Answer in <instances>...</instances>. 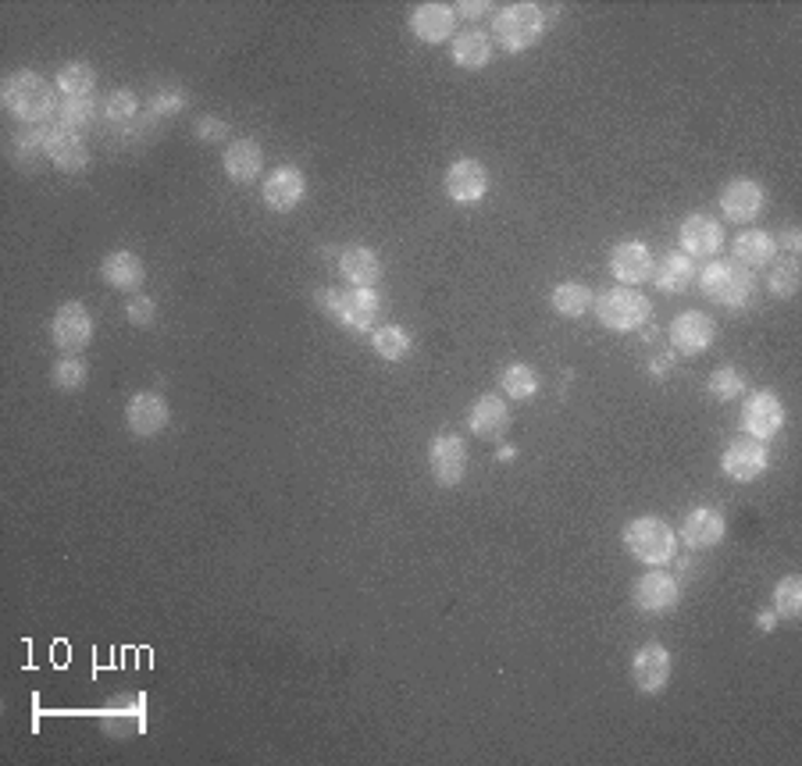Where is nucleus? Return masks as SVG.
Instances as JSON below:
<instances>
[{
	"instance_id": "7c9ffc66",
	"label": "nucleus",
	"mask_w": 802,
	"mask_h": 766,
	"mask_svg": "<svg viewBox=\"0 0 802 766\" xmlns=\"http://www.w3.org/2000/svg\"><path fill=\"white\" fill-rule=\"evenodd\" d=\"M549 303L560 318H581L595 303V297H592V289L581 282H560L549 292Z\"/></svg>"
},
{
	"instance_id": "f8f14e48",
	"label": "nucleus",
	"mask_w": 802,
	"mask_h": 766,
	"mask_svg": "<svg viewBox=\"0 0 802 766\" xmlns=\"http://www.w3.org/2000/svg\"><path fill=\"white\" fill-rule=\"evenodd\" d=\"M781 424H784V403L778 400L775 392H753L749 400H746V410H742V432H746L749 438H775L781 432Z\"/></svg>"
},
{
	"instance_id": "f704fd0d",
	"label": "nucleus",
	"mask_w": 802,
	"mask_h": 766,
	"mask_svg": "<svg viewBox=\"0 0 802 766\" xmlns=\"http://www.w3.org/2000/svg\"><path fill=\"white\" fill-rule=\"evenodd\" d=\"M86 364L76 360V357H62L54 364V371H51V381H54V389H62V392H79L86 386Z\"/></svg>"
},
{
	"instance_id": "37998d69",
	"label": "nucleus",
	"mask_w": 802,
	"mask_h": 766,
	"mask_svg": "<svg viewBox=\"0 0 802 766\" xmlns=\"http://www.w3.org/2000/svg\"><path fill=\"white\" fill-rule=\"evenodd\" d=\"M182 104H186L182 93H160V97H157V104H154V111L165 114V111H179Z\"/></svg>"
},
{
	"instance_id": "0eeeda50",
	"label": "nucleus",
	"mask_w": 802,
	"mask_h": 766,
	"mask_svg": "<svg viewBox=\"0 0 802 766\" xmlns=\"http://www.w3.org/2000/svg\"><path fill=\"white\" fill-rule=\"evenodd\" d=\"M51 338L65 357H76L86 346L93 343V314L86 311V303L68 300L57 307V314L51 321Z\"/></svg>"
},
{
	"instance_id": "6ab92c4d",
	"label": "nucleus",
	"mask_w": 802,
	"mask_h": 766,
	"mask_svg": "<svg viewBox=\"0 0 802 766\" xmlns=\"http://www.w3.org/2000/svg\"><path fill=\"white\" fill-rule=\"evenodd\" d=\"M406 25H411V33L421 40V43H446L449 36H454V29H457V11L449 8V4H417L411 11V19H406Z\"/></svg>"
},
{
	"instance_id": "2f4dec72",
	"label": "nucleus",
	"mask_w": 802,
	"mask_h": 766,
	"mask_svg": "<svg viewBox=\"0 0 802 766\" xmlns=\"http://www.w3.org/2000/svg\"><path fill=\"white\" fill-rule=\"evenodd\" d=\"M371 346H375V353L382 360H406L411 357V335H406V329H400V325H386V329H378L375 332V338H371Z\"/></svg>"
},
{
	"instance_id": "c03bdc74",
	"label": "nucleus",
	"mask_w": 802,
	"mask_h": 766,
	"mask_svg": "<svg viewBox=\"0 0 802 766\" xmlns=\"http://www.w3.org/2000/svg\"><path fill=\"white\" fill-rule=\"evenodd\" d=\"M649 375H660V378H664V375H670V357L653 360V364H649Z\"/></svg>"
},
{
	"instance_id": "9b49d317",
	"label": "nucleus",
	"mask_w": 802,
	"mask_h": 766,
	"mask_svg": "<svg viewBox=\"0 0 802 766\" xmlns=\"http://www.w3.org/2000/svg\"><path fill=\"white\" fill-rule=\"evenodd\" d=\"M770 464V456H767V446L760 438H735L732 446H727L721 453V470H724V478H732V481H756L767 470Z\"/></svg>"
},
{
	"instance_id": "cd10ccee",
	"label": "nucleus",
	"mask_w": 802,
	"mask_h": 766,
	"mask_svg": "<svg viewBox=\"0 0 802 766\" xmlns=\"http://www.w3.org/2000/svg\"><path fill=\"white\" fill-rule=\"evenodd\" d=\"M653 278H656V286H660V292H667V297H678V292H684L692 286L695 264H692V257H684L681 249H675V254H667L660 260V271H653Z\"/></svg>"
},
{
	"instance_id": "4c0bfd02",
	"label": "nucleus",
	"mask_w": 802,
	"mask_h": 766,
	"mask_svg": "<svg viewBox=\"0 0 802 766\" xmlns=\"http://www.w3.org/2000/svg\"><path fill=\"white\" fill-rule=\"evenodd\" d=\"M136 93H129V90H119V93H111L108 97V104H104V114L111 118V122H129V118L136 114Z\"/></svg>"
},
{
	"instance_id": "4468645a",
	"label": "nucleus",
	"mask_w": 802,
	"mask_h": 766,
	"mask_svg": "<svg viewBox=\"0 0 802 766\" xmlns=\"http://www.w3.org/2000/svg\"><path fill=\"white\" fill-rule=\"evenodd\" d=\"M168 418H171V407L160 392H136L133 400L125 407V424L129 432L140 435V438H154L168 429Z\"/></svg>"
},
{
	"instance_id": "c756f323",
	"label": "nucleus",
	"mask_w": 802,
	"mask_h": 766,
	"mask_svg": "<svg viewBox=\"0 0 802 766\" xmlns=\"http://www.w3.org/2000/svg\"><path fill=\"white\" fill-rule=\"evenodd\" d=\"M449 54H454V62L460 68L478 71V68H486L492 62V40H489V33H478V29H471V33H460L454 40Z\"/></svg>"
},
{
	"instance_id": "473e14b6",
	"label": "nucleus",
	"mask_w": 802,
	"mask_h": 766,
	"mask_svg": "<svg viewBox=\"0 0 802 766\" xmlns=\"http://www.w3.org/2000/svg\"><path fill=\"white\" fill-rule=\"evenodd\" d=\"M500 386L503 392L510 396V400H532V396L538 392V375H535V367L528 364H510L503 378H500Z\"/></svg>"
},
{
	"instance_id": "dca6fc26",
	"label": "nucleus",
	"mask_w": 802,
	"mask_h": 766,
	"mask_svg": "<svg viewBox=\"0 0 802 766\" xmlns=\"http://www.w3.org/2000/svg\"><path fill=\"white\" fill-rule=\"evenodd\" d=\"M303 193H308V179H303V171L293 168V165L275 168L268 179H265V186H260L265 208L275 211V214H289L293 208H300Z\"/></svg>"
},
{
	"instance_id": "39448f33",
	"label": "nucleus",
	"mask_w": 802,
	"mask_h": 766,
	"mask_svg": "<svg viewBox=\"0 0 802 766\" xmlns=\"http://www.w3.org/2000/svg\"><path fill=\"white\" fill-rule=\"evenodd\" d=\"M624 549L646 567H667L675 559L678 539L660 518H635L624 524Z\"/></svg>"
},
{
	"instance_id": "a211bd4d",
	"label": "nucleus",
	"mask_w": 802,
	"mask_h": 766,
	"mask_svg": "<svg viewBox=\"0 0 802 766\" xmlns=\"http://www.w3.org/2000/svg\"><path fill=\"white\" fill-rule=\"evenodd\" d=\"M713 338H717V329H713V318L703 314V311H684L670 321V343H675L678 353H703L713 346Z\"/></svg>"
},
{
	"instance_id": "6e6552de",
	"label": "nucleus",
	"mask_w": 802,
	"mask_h": 766,
	"mask_svg": "<svg viewBox=\"0 0 802 766\" xmlns=\"http://www.w3.org/2000/svg\"><path fill=\"white\" fill-rule=\"evenodd\" d=\"M678 599H681L678 578H675V574H667L664 567H653L649 574H642V578L632 585V602H635V610L649 613V617L675 610V607H678Z\"/></svg>"
},
{
	"instance_id": "ddd939ff",
	"label": "nucleus",
	"mask_w": 802,
	"mask_h": 766,
	"mask_svg": "<svg viewBox=\"0 0 802 766\" xmlns=\"http://www.w3.org/2000/svg\"><path fill=\"white\" fill-rule=\"evenodd\" d=\"M653 271H656V260H653L646 243L624 240V243H617L614 249H610V275H614L621 286L635 289L642 282H649Z\"/></svg>"
},
{
	"instance_id": "7ed1b4c3",
	"label": "nucleus",
	"mask_w": 802,
	"mask_h": 766,
	"mask_svg": "<svg viewBox=\"0 0 802 766\" xmlns=\"http://www.w3.org/2000/svg\"><path fill=\"white\" fill-rule=\"evenodd\" d=\"M546 33V11L538 4H510L492 19V43H500L503 51L521 54L535 47Z\"/></svg>"
},
{
	"instance_id": "f3484780",
	"label": "nucleus",
	"mask_w": 802,
	"mask_h": 766,
	"mask_svg": "<svg viewBox=\"0 0 802 766\" xmlns=\"http://www.w3.org/2000/svg\"><path fill=\"white\" fill-rule=\"evenodd\" d=\"M632 681L638 691L646 696H660L670 681V653L660 642H646L642 650L632 656Z\"/></svg>"
},
{
	"instance_id": "a19ab883",
	"label": "nucleus",
	"mask_w": 802,
	"mask_h": 766,
	"mask_svg": "<svg viewBox=\"0 0 802 766\" xmlns=\"http://www.w3.org/2000/svg\"><path fill=\"white\" fill-rule=\"evenodd\" d=\"M197 136L200 140H225V122H222V118H200Z\"/></svg>"
},
{
	"instance_id": "2eb2a0df",
	"label": "nucleus",
	"mask_w": 802,
	"mask_h": 766,
	"mask_svg": "<svg viewBox=\"0 0 802 766\" xmlns=\"http://www.w3.org/2000/svg\"><path fill=\"white\" fill-rule=\"evenodd\" d=\"M678 243H681L684 257L710 260V257H717L724 249V229L713 218H706V214H689L681 221V229H678Z\"/></svg>"
},
{
	"instance_id": "bb28decb",
	"label": "nucleus",
	"mask_w": 802,
	"mask_h": 766,
	"mask_svg": "<svg viewBox=\"0 0 802 766\" xmlns=\"http://www.w3.org/2000/svg\"><path fill=\"white\" fill-rule=\"evenodd\" d=\"M100 275H104V282L111 289L133 292V289H140L147 268H143V260L133 254V249H111V254L104 257V264H100Z\"/></svg>"
},
{
	"instance_id": "393cba45",
	"label": "nucleus",
	"mask_w": 802,
	"mask_h": 766,
	"mask_svg": "<svg viewBox=\"0 0 802 766\" xmlns=\"http://www.w3.org/2000/svg\"><path fill=\"white\" fill-rule=\"evenodd\" d=\"M339 271L354 289H375V282L382 278V257L371 246H349L339 257Z\"/></svg>"
},
{
	"instance_id": "a878e982",
	"label": "nucleus",
	"mask_w": 802,
	"mask_h": 766,
	"mask_svg": "<svg viewBox=\"0 0 802 766\" xmlns=\"http://www.w3.org/2000/svg\"><path fill=\"white\" fill-rule=\"evenodd\" d=\"M775 254H778V240L775 235H767L760 229H753V232H742L738 240L732 243V260L742 264V268H770L775 264Z\"/></svg>"
},
{
	"instance_id": "49530a36",
	"label": "nucleus",
	"mask_w": 802,
	"mask_h": 766,
	"mask_svg": "<svg viewBox=\"0 0 802 766\" xmlns=\"http://www.w3.org/2000/svg\"><path fill=\"white\" fill-rule=\"evenodd\" d=\"M784 246H789L792 254H795V249L802 246V240H799V229H789V232H784Z\"/></svg>"
},
{
	"instance_id": "72a5a7b5",
	"label": "nucleus",
	"mask_w": 802,
	"mask_h": 766,
	"mask_svg": "<svg viewBox=\"0 0 802 766\" xmlns=\"http://www.w3.org/2000/svg\"><path fill=\"white\" fill-rule=\"evenodd\" d=\"M775 610L784 617V621H795L802 613V578L799 574H784L775 588Z\"/></svg>"
},
{
	"instance_id": "423d86ee",
	"label": "nucleus",
	"mask_w": 802,
	"mask_h": 766,
	"mask_svg": "<svg viewBox=\"0 0 802 766\" xmlns=\"http://www.w3.org/2000/svg\"><path fill=\"white\" fill-rule=\"evenodd\" d=\"M595 314H600V325L610 329V332H635L649 321L653 307L638 289L614 286L595 300Z\"/></svg>"
},
{
	"instance_id": "412c9836",
	"label": "nucleus",
	"mask_w": 802,
	"mask_h": 766,
	"mask_svg": "<svg viewBox=\"0 0 802 766\" xmlns=\"http://www.w3.org/2000/svg\"><path fill=\"white\" fill-rule=\"evenodd\" d=\"M222 168L232 182H257L260 179V168H265V151H260L257 140H232L222 154Z\"/></svg>"
},
{
	"instance_id": "1a4fd4ad",
	"label": "nucleus",
	"mask_w": 802,
	"mask_h": 766,
	"mask_svg": "<svg viewBox=\"0 0 802 766\" xmlns=\"http://www.w3.org/2000/svg\"><path fill=\"white\" fill-rule=\"evenodd\" d=\"M443 186H446V197L449 200L460 203V208H468V203L486 200V193H489V171H486V165H481V160L460 157V160H454V165L446 168Z\"/></svg>"
},
{
	"instance_id": "58836bf2",
	"label": "nucleus",
	"mask_w": 802,
	"mask_h": 766,
	"mask_svg": "<svg viewBox=\"0 0 802 766\" xmlns=\"http://www.w3.org/2000/svg\"><path fill=\"white\" fill-rule=\"evenodd\" d=\"M125 318L133 321L136 329H151L157 318V303L151 297H133L125 303Z\"/></svg>"
},
{
	"instance_id": "c9c22d12",
	"label": "nucleus",
	"mask_w": 802,
	"mask_h": 766,
	"mask_svg": "<svg viewBox=\"0 0 802 766\" xmlns=\"http://www.w3.org/2000/svg\"><path fill=\"white\" fill-rule=\"evenodd\" d=\"M770 292H775L778 300H792L799 292V264H795V257L775 260V271H770Z\"/></svg>"
},
{
	"instance_id": "9d476101",
	"label": "nucleus",
	"mask_w": 802,
	"mask_h": 766,
	"mask_svg": "<svg viewBox=\"0 0 802 766\" xmlns=\"http://www.w3.org/2000/svg\"><path fill=\"white\" fill-rule=\"evenodd\" d=\"M428 470L443 489H454L468 475V446L460 442V435H439L432 438L428 449Z\"/></svg>"
},
{
	"instance_id": "f257e3e1",
	"label": "nucleus",
	"mask_w": 802,
	"mask_h": 766,
	"mask_svg": "<svg viewBox=\"0 0 802 766\" xmlns=\"http://www.w3.org/2000/svg\"><path fill=\"white\" fill-rule=\"evenodd\" d=\"M0 97H4V108L19 118L25 125H40L57 111V100L47 79H40L36 71H11L0 86Z\"/></svg>"
},
{
	"instance_id": "e433bc0d",
	"label": "nucleus",
	"mask_w": 802,
	"mask_h": 766,
	"mask_svg": "<svg viewBox=\"0 0 802 766\" xmlns=\"http://www.w3.org/2000/svg\"><path fill=\"white\" fill-rule=\"evenodd\" d=\"M710 392L724 403L735 400V396L746 392V375H742L738 367H717V371L710 375Z\"/></svg>"
},
{
	"instance_id": "a18cd8bd",
	"label": "nucleus",
	"mask_w": 802,
	"mask_h": 766,
	"mask_svg": "<svg viewBox=\"0 0 802 766\" xmlns=\"http://www.w3.org/2000/svg\"><path fill=\"white\" fill-rule=\"evenodd\" d=\"M756 624H760V631H770V628H775V624H778V617H775V613H770V610H764L760 617H756Z\"/></svg>"
},
{
	"instance_id": "5701e85b",
	"label": "nucleus",
	"mask_w": 802,
	"mask_h": 766,
	"mask_svg": "<svg viewBox=\"0 0 802 766\" xmlns=\"http://www.w3.org/2000/svg\"><path fill=\"white\" fill-rule=\"evenodd\" d=\"M724 539V518L710 507H695L684 513L681 524V542L689 549H713Z\"/></svg>"
},
{
	"instance_id": "4be33fe9",
	"label": "nucleus",
	"mask_w": 802,
	"mask_h": 766,
	"mask_svg": "<svg viewBox=\"0 0 802 766\" xmlns=\"http://www.w3.org/2000/svg\"><path fill=\"white\" fill-rule=\"evenodd\" d=\"M43 154H47L51 165L62 168V171H82L86 165H90V151H86V143L76 129L57 125L54 132H47V151Z\"/></svg>"
},
{
	"instance_id": "aec40b11",
	"label": "nucleus",
	"mask_w": 802,
	"mask_h": 766,
	"mask_svg": "<svg viewBox=\"0 0 802 766\" xmlns=\"http://www.w3.org/2000/svg\"><path fill=\"white\" fill-rule=\"evenodd\" d=\"M764 203H767L764 186L753 182V179L727 182L724 193H721V211H724V218H732V221H756L764 214Z\"/></svg>"
},
{
	"instance_id": "79ce46f5",
	"label": "nucleus",
	"mask_w": 802,
	"mask_h": 766,
	"mask_svg": "<svg viewBox=\"0 0 802 766\" xmlns=\"http://www.w3.org/2000/svg\"><path fill=\"white\" fill-rule=\"evenodd\" d=\"M454 11L460 14V19H481V14L489 11V0H460Z\"/></svg>"
},
{
	"instance_id": "ea45409f",
	"label": "nucleus",
	"mask_w": 802,
	"mask_h": 766,
	"mask_svg": "<svg viewBox=\"0 0 802 766\" xmlns=\"http://www.w3.org/2000/svg\"><path fill=\"white\" fill-rule=\"evenodd\" d=\"M86 118H90V104L86 100H65V111H62V129H76L82 125Z\"/></svg>"
},
{
	"instance_id": "c85d7f7f",
	"label": "nucleus",
	"mask_w": 802,
	"mask_h": 766,
	"mask_svg": "<svg viewBox=\"0 0 802 766\" xmlns=\"http://www.w3.org/2000/svg\"><path fill=\"white\" fill-rule=\"evenodd\" d=\"M97 90V68L90 62H68L57 71V93L68 100H90Z\"/></svg>"
},
{
	"instance_id": "b1692460",
	"label": "nucleus",
	"mask_w": 802,
	"mask_h": 766,
	"mask_svg": "<svg viewBox=\"0 0 802 766\" xmlns=\"http://www.w3.org/2000/svg\"><path fill=\"white\" fill-rule=\"evenodd\" d=\"M506 424H510V410L503 403V396H495V392L478 396L468 410V429L478 438H500L506 432Z\"/></svg>"
},
{
	"instance_id": "f03ea898",
	"label": "nucleus",
	"mask_w": 802,
	"mask_h": 766,
	"mask_svg": "<svg viewBox=\"0 0 802 766\" xmlns=\"http://www.w3.org/2000/svg\"><path fill=\"white\" fill-rule=\"evenodd\" d=\"M314 303L349 332H368L375 325L378 311H382V297H378L375 289H354V286L349 289H335V286L318 289Z\"/></svg>"
},
{
	"instance_id": "20e7f679",
	"label": "nucleus",
	"mask_w": 802,
	"mask_h": 766,
	"mask_svg": "<svg viewBox=\"0 0 802 766\" xmlns=\"http://www.w3.org/2000/svg\"><path fill=\"white\" fill-rule=\"evenodd\" d=\"M699 289L706 292V300L721 307H746L756 292V275L735 260H710L699 271Z\"/></svg>"
}]
</instances>
